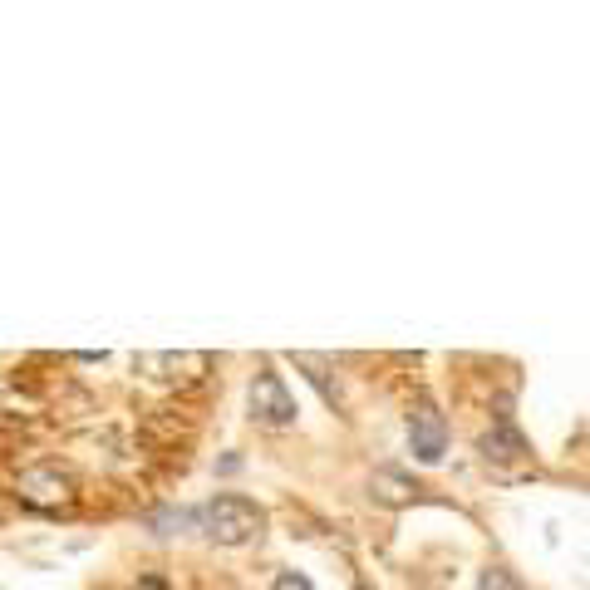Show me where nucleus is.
Returning a JSON list of instances; mask_svg holds the SVG:
<instances>
[{"label": "nucleus", "mask_w": 590, "mask_h": 590, "mask_svg": "<svg viewBox=\"0 0 590 590\" xmlns=\"http://www.w3.org/2000/svg\"><path fill=\"white\" fill-rule=\"evenodd\" d=\"M197 527L207 531L217 546H251V541L266 531V512H261L256 502L236 497V492H222V497H212V502L197 512Z\"/></svg>", "instance_id": "f257e3e1"}, {"label": "nucleus", "mask_w": 590, "mask_h": 590, "mask_svg": "<svg viewBox=\"0 0 590 590\" xmlns=\"http://www.w3.org/2000/svg\"><path fill=\"white\" fill-rule=\"evenodd\" d=\"M15 497L25 507H35V512H74L79 507V487H74V477L59 468V463H30V468H20Z\"/></svg>", "instance_id": "f03ea898"}, {"label": "nucleus", "mask_w": 590, "mask_h": 590, "mask_svg": "<svg viewBox=\"0 0 590 590\" xmlns=\"http://www.w3.org/2000/svg\"><path fill=\"white\" fill-rule=\"evenodd\" d=\"M251 418L261 423V428H291L295 423V399H291V389H286V379L266 364L256 379H251Z\"/></svg>", "instance_id": "7ed1b4c3"}, {"label": "nucleus", "mask_w": 590, "mask_h": 590, "mask_svg": "<svg viewBox=\"0 0 590 590\" xmlns=\"http://www.w3.org/2000/svg\"><path fill=\"white\" fill-rule=\"evenodd\" d=\"M409 448L418 463H438L448 453V418L438 413L428 394H418L409 404Z\"/></svg>", "instance_id": "20e7f679"}, {"label": "nucleus", "mask_w": 590, "mask_h": 590, "mask_svg": "<svg viewBox=\"0 0 590 590\" xmlns=\"http://www.w3.org/2000/svg\"><path fill=\"white\" fill-rule=\"evenodd\" d=\"M133 369H143L148 379H158V384H197V379H207V369H212V354H138L133 359Z\"/></svg>", "instance_id": "39448f33"}, {"label": "nucleus", "mask_w": 590, "mask_h": 590, "mask_svg": "<svg viewBox=\"0 0 590 590\" xmlns=\"http://www.w3.org/2000/svg\"><path fill=\"white\" fill-rule=\"evenodd\" d=\"M477 448H482V458H487V463H497V468H527V463H531L527 438L512 428V418H507V413L492 423V433H482V438H477Z\"/></svg>", "instance_id": "423d86ee"}, {"label": "nucleus", "mask_w": 590, "mask_h": 590, "mask_svg": "<svg viewBox=\"0 0 590 590\" xmlns=\"http://www.w3.org/2000/svg\"><path fill=\"white\" fill-rule=\"evenodd\" d=\"M369 487H374V497H379V502H389V507H404V502H413V497L423 492L418 482H409L404 472H394V468H379Z\"/></svg>", "instance_id": "0eeeda50"}, {"label": "nucleus", "mask_w": 590, "mask_h": 590, "mask_svg": "<svg viewBox=\"0 0 590 590\" xmlns=\"http://www.w3.org/2000/svg\"><path fill=\"white\" fill-rule=\"evenodd\" d=\"M295 369H305V379H310V384L325 394V404H340V384L330 379V369H325L315 354H295Z\"/></svg>", "instance_id": "6e6552de"}, {"label": "nucleus", "mask_w": 590, "mask_h": 590, "mask_svg": "<svg viewBox=\"0 0 590 590\" xmlns=\"http://www.w3.org/2000/svg\"><path fill=\"white\" fill-rule=\"evenodd\" d=\"M477 590H522V581H517L507 566H487V571H482V586H477Z\"/></svg>", "instance_id": "1a4fd4ad"}, {"label": "nucleus", "mask_w": 590, "mask_h": 590, "mask_svg": "<svg viewBox=\"0 0 590 590\" xmlns=\"http://www.w3.org/2000/svg\"><path fill=\"white\" fill-rule=\"evenodd\" d=\"M192 522H197V512H158V517H153V527L158 531H182V527H192Z\"/></svg>", "instance_id": "9d476101"}, {"label": "nucleus", "mask_w": 590, "mask_h": 590, "mask_svg": "<svg viewBox=\"0 0 590 590\" xmlns=\"http://www.w3.org/2000/svg\"><path fill=\"white\" fill-rule=\"evenodd\" d=\"M271 590H315V586H310V581H305L300 571H281V576H276V586H271Z\"/></svg>", "instance_id": "9b49d317"}, {"label": "nucleus", "mask_w": 590, "mask_h": 590, "mask_svg": "<svg viewBox=\"0 0 590 590\" xmlns=\"http://www.w3.org/2000/svg\"><path fill=\"white\" fill-rule=\"evenodd\" d=\"M138 590H168V581H163V576H143V581H138Z\"/></svg>", "instance_id": "f8f14e48"}, {"label": "nucleus", "mask_w": 590, "mask_h": 590, "mask_svg": "<svg viewBox=\"0 0 590 590\" xmlns=\"http://www.w3.org/2000/svg\"><path fill=\"white\" fill-rule=\"evenodd\" d=\"M359 590H369V586H359Z\"/></svg>", "instance_id": "ddd939ff"}]
</instances>
